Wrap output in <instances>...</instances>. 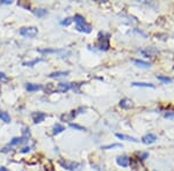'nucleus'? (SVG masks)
Wrapping results in <instances>:
<instances>
[{
	"label": "nucleus",
	"instance_id": "obj_1",
	"mask_svg": "<svg viewBox=\"0 0 174 171\" xmlns=\"http://www.w3.org/2000/svg\"><path fill=\"white\" fill-rule=\"evenodd\" d=\"M59 164H61L64 169L70 171H79L80 168H81V164L73 162V161H63V160H61V161H59Z\"/></svg>",
	"mask_w": 174,
	"mask_h": 171
},
{
	"label": "nucleus",
	"instance_id": "obj_2",
	"mask_svg": "<svg viewBox=\"0 0 174 171\" xmlns=\"http://www.w3.org/2000/svg\"><path fill=\"white\" fill-rule=\"evenodd\" d=\"M38 30L36 27H23L20 29V34L24 36V37L28 38H34L36 35H37Z\"/></svg>",
	"mask_w": 174,
	"mask_h": 171
},
{
	"label": "nucleus",
	"instance_id": "obj_3",
	"mask_svg": "<svg viewBox=\"0 0 174 171\" xmlns=\"http://www.w3.org/2000/svg\"><path fill=\"white\" fill-rule=\"evenodd\" d=\"M157 140V135L153 133H147L145 134L143 138H142V142H143L144 145H152V143H154Z\"/></svg>",
	"mask_w": 174,
	"mask_h": 171
},
{
	"label": "nucleus",
	"instance_id": "obj_4",
	"mask_svg": "<svg viewBox=\"0 0 174 171\" xmlns=\"http://www.w3.org/2000/svg\"><path fill=\"white\" fill-rule=\"evenodd\" d=\"M109 36L107 35L106 37H101V38H99V44H98V46H99V49L100 50H108L109 49Z\"/></svg>",
	"mask_w": 174,
	"mask_h": 171
},
{
	"label": "nucleus",
	"instance_id": "obj_5",
	"mask_svg": "<svg viewBox=\"0 0 174 171\" xmlns=\"http://www.w3.org/2000/svg\"><path fill=\"white\" fill-rule=\"evenodd\" d=\"M116 163L119 164L120 166H123V168H127L130 163V158L125 155H122V156H119L116 158Z\"/></svg>",
	"mask_w": 174,
	"mask_h": 171
},
{
	"label": "nucleus",
	"instance_id": "obj_6",
	"mask_svg": "<svg viewBox=\"0 0 174 171\" xmlns=\"http://www.w3.org/2000/svg\"><path fill=\"white\" fill-rule=\"evenodd\" d=\"M76 29L78 31H81V32H86V34H90L92 31V26L90 23H83V24H77Z\"/></svg>",
	"mask_w": 174,
	"mask_h": 171
},
{
	"label": "nucleus",
	"instance_id": "obj_7",
	"mask_svg": "<svg viewBox=\"0 0 174 171\" xmlns=\"http://www.w3.org/2000/svg\"><path fill=\"white\" fill-rule=\"evenodd\" d=\"M31 117H33L34 123L38 124V123L43 121V120L46 118V113H43V112H34V113L31 115Z\"/></svg>",
	"mask_w": 174,
	"mask_h": 171
},
{
	"label": "nucleus",
	"instance_id": "obj_8",
	"mask_svg": "<svg viewBox=\"0 0 174 171\" xmlns=\"http://www.w3.org/2000/svg\"><path fill=\"white\" fill-rule=\"evenodd\" d=\"M70 89H71V84L70 83H64V82L58 83L57 87L55 88V90L58 91V93H65V91H68Z\"/></svg>",
	"mask_w": 174,
	"mask_h": 171
},
{
	"label": "nucleus",
	"instance_id": "obj_9",
	"mask_svg": "<svg viewBox=\"0 0 174 171\" xmlns=\"http://www.w3.org/2000/svg\"><path fill=\"white\" fill-rule=\"evenodd\" d=\"M120 106H121L122 109H130V108L134 106V104H132V101H131V99L123 98V99L120 101Z\"/></svg>",
	"mask_w": 174,
	"mask_h": 171
},
{
	"label": "nucleus",
	"instance_id": "obj_10",
	"mask_svg": "<svg viewBox=\"0 0 174 171\" xmlns=\"http://www.w3.org/2000/svg\"><path fill=\"white\" fill-rule=\"evenodd\" d=\"M37 51L42 53H65V54H68V52H65L64 50H56V49H38Z\"/></svg>",
	"mask_w": 174,
	"mask_h": 171
},
{
	"label": "nucleus",
	"instance_id": "obj_11",
	"mask_svg": "<svg viewBox=\"0 0 174 171\" xmlns=\"http://www.w3.org/2000/svg\"><path fill=\"white\" fill-rule=\"evenodd\" d=\"M134 64L139 67H144V68H147V67H151V63H147V61H144L142 59H134Z\"/></svg>",
	"mask_w": 174,
	"mask_h": 171
},
{
	"label": "nucleus",
	"instance_id": "obj_12",
	"mask_svg": "<svg viewBox=\"0 0 174 171\" xmlns=\"http://www.w3.org/2000/svg\"><path fill=\"white\" fill-rule=\"evenodd\" d=\"M26 89L28 91H37V90L42 89V86L41 84H35V83H27Z\"/></svg>",
	"mask_w": 174,
	"mask_h": 171
},
{
	"label": "nucleus",
	"instance_id": "obj_13",
	"mask_svg": "<svg viewBox=\"0 0 174 171\" xmlns=\"http://www.w3.org/2000/svg\"><path fill=\"white\" fill-rule=\"evenodd\" d=\"M26 139H27V136H26V135H23V136H21V138H13V139H12V141L9 142V145H11V146L20 145V143H22V142L27 141Z\"/></svg>",
	"mask_w": 174,
	"mask_h": 171
},
{
	"label": "nucleus",
	"instance_id": "obj_14",
	"mask_svg": "<svg viewBox=\"0 0 174 171\" xmlns=\"http://www.w3.org/2000/svg\"><path fill=\"white\" fill-rule=\"evenodd\" d=\"M70 74L68 71H58V72H53L51 74L49 75L50 78H62V76H66V75Z\"/></svg>",
	"mask_w": 174,
	"mask_h": 171
},
{
	"label": "nucleus",
	"instance_id": "obj_15",
	"mask_svg": "<svg viewBox=\"0 0 174 171\" xmlns=\"http://www.w3.org/2000/svg\"><path fill=\"white\" fill-rule=\"evenodd\" d=\"M116 136H117L119 139H122V140H127V141H132V142H138L137 139L132 138V136H129V135H124V134L116 133Z\"/></svg>",
	"mask_w": 174,
	"mask_h": 171
},
{
	"label": "nucleus",
	"instance_id": "obj_16",
	"mask_svg": "<svg viewBox=\"0 0 174 171\" xmlns=\"http://www.w3.org/2000/svg\"><path fill=\"white\" fill-rule=\"evenodd\" d=\"M134 87H146V88H154V84L152 83H146V82H132Z\"/></svg>",
	"mask_w": 174,
	"mask_h": 171
},
{
	"label": "nucleus",
	"instance_id": "obj_17",
	"mask_svg": "<svg viewBox=\"0 0 174 171\" xmlns=\"http://www.w3.org/2000/svg\"><path fill=\"white\" fill-rule=\"evenodd\" d=\"M72 21H74V22H76V24H83V23L86 22V21H85V17H84L83 15H80V14H76V15H74Z\"/></svg>",
	"mask_w": 174,
	"mask_h": 171
},
{
	"label": "nucleus",
	"instance_id": "obj_18",
	"mask_svg": "<svg viewBox=\"0 0 174 171\" xmlns=\"http://www.w3.org/2000/svg\"><path fill=\"white\" fill-rule=\"evenodd\" d=\"M0 119L2 121H5V123H11V117H9V115L7 112L5 111H0Z\"/></svg>",
	"mask_w": 174,
	"mask_h": 171
},
{
	"label": "nucleus",
	"instance_id": "obj_19",
	"mask_svg": "<svg viewBox=\"0 0 174 171\" xmlns=\"http://www.w3.org/2000/svg\"><path fill=\"white\" fill-rule=\"evenodd\" d=\"M64 130H65V127L63 126L62 124H55V126H53V134H59Z\"/></svg>",
	"mask_w": 174,
	"mask_h": 171
},
{
	"label": "nucleus",
	"instance_id": "obj_20",
	"mask_svg": "<svg viewBox=\"0 0 174 171\" xmlns=\"http://www.w3.org/2000/svg\"><path fill=\"white\" fill-rule=\"evenodd\" d=\"M33 13L36 15L37 17H42V16H44V15L46 14V9H42V8H38V9L33 11Z\"/></svg>",
	"mask_w": 174,
	"mask_h": 171
},
{
	"label": "nucleus",
	"instance_id": "obj_21",
	"mask_svg": "<svg viewBox=\"0 0 174 171\" xmlns=\"http://www.w3.org/2000/svg\"><path fill=\"white\" fill-rule=\"evenodd\" d=\"M157 79H158L159 81L161 82H172V79L171 78H167V76H163V75H157Z\"/></svg>",
	"mask_w": 174,
	"mask_h": 171
},
{
	"label": "nucleus",
	"instance_id": "obj_22",
	"mask_svg": "<svg viewBox=\"0 0 174 171\" xmlns=\"http://www.w3.org/2000/svg\"><path fill=\"white\" fill-rule=\"evenodd\" d=\"M115 147H122L121 143H113V145H107V146H102V149H112Z\"/></svg>",
	"mask_w": 174,
	"mask_h": 171
},
{
	"label": "nucleus",
	"instance_id": "obj_23",
	"mask_svg": "<svg viewBox=\"0 0 174 171\" xmlns=\"http://www.w3.org/2000/svg\"><path fill=\"white\" fill-rule=\"evenodd\" d=\"M40 61H42V59H35L33 61H28V63H23V66H34L35 64H37Z\"/></svg>",
	"mask_w": 174,
	"mask_h": 171
},
{
	"label": "nucleus",
	"instance_id": "obj_24",
	"mask_svg": "<svg viewBox=\"0 0 174 171\" xmlns=\"http://www.w3.org/2000/svg\"><path fill=\"white\" fill-rule=\"evenodd\" d=\"M70 127H72V128H76L78 131H85V127L80 126V125H78V124H70Z\"/></svg>",
	"mask_w": 174,
	"mask_h": 171
},
{
	"label": "nucleus",
	"instance_id": "obj_25",
	"mask_svg": "<svg viewBox=\"0 0 174 171\" xmlns=\"http://www.w3.org/2000/svg\"><path fill=\"white\" fill-rule=\"evenodd\" d=\"M137 155L139 156L141 160H145V158H147V156H149V154H147V153H143V151H138V153H137Z\"/></svg>",
	"mask_w": 174,
	"mask_h": 171
},
{
	"label": "nucleus",
	"instance_id": "obj_26",
	"mask_svg": "<svg viewBox=\"0 0 174 171\" xmlns=\"http://www.w3.org/2000/svg\"><path fill=\"white\" fill-rule=\"evenodd\" d=\"M7 80H8L7 75L5 74V73H1V72H0V81H7Z\"/></svg>",
	"mask_w": 174,
	"mask_h": 171
},
{
	"label": "nucleus",
	"instance_id": "obj_27",
	"mask_svg": "<svg viewBox=\"0 0 174 171\" xmlns=\"http://www.w3.org/2000/svg\"><path fill=\"white\" fill-rule=\"evenodd\" d=\"M71 22H72V20H71V19H65V21H62L61 23L63 24V26H68Z\"/></svg>",
	"mask_w": 174,
	"mask_h": 171
},
{
	"label": "nucleus",
	"instance_id": "obj_28",
	"mask_svg": "<svg viewBox=\"0 0 174 171\" xmlns=\"http://www.w3.org/2000/svg\"><path fill=\"white\" fill-rule=\"evenodd\" d=\"M165 117H166V118H174V112H166V113H165Z\"/></svg>",
	"mask_w": 174,
	"mask_h": 171
},
{
	"label": "nucleus",
	"instance_id": "obj_29",
	"mask_svg": "<svg viewBox=\"0 0 174 171\" xmlns=\"http://www.w3.org/2000/svg\"><path fill=\"white\" fill-rule=\"evenodd\" d=\"M29 150H30V148H29V147H24V148H22L21 153H27V151H29Z\"/></svg>",
	"mask_w": 174,
	"mask_h": 171
},
{
	"label": "nucleus",
	"instance_id": "obj_30",
	"mask_svg": "<svg viewBox=\"0 0 174 171\" xmlns=\"http://www.w3.org/2000/svg\"><path fill=\"white\" fill-rule=\"evenodd\" d=\"M1 2L2 4H12V1H9V0H2Z\"/></svg>",
	"mask_w": 174,
	"mask_h": 171
},
{
	"label": "nucleus",
	"instance_id": "obj_31",
	"mask_svg": "<svg viewBox=\"0 0 174 171\" xmlns=\"http://www.w3.org/2000/svg\"><path fill=\"white\" fill-rule=\"evenodd\" d=\"M0 171H8V169L5 166H0Z\"/></svg>",
	"mask_w": 174,
	"mask_h": 171
},
{
	"label": "nucleus",
	"instance_id": "obj_32",
	"mask_svg": "<svg viewBox=\"0 0 174 171\" xmlns=\"http://www.w3.org/2000/svg\"><path fill=\"white\" fill-rule=\"evenodd\" d=\"M0 90H1V87H0Z\"/></svg>",
	"mask_w": 174,
	"mask_h": 171
}]
</instances>
